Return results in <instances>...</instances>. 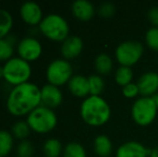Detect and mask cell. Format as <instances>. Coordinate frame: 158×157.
Masks as SVG:
<instances>
[{"mask_svg": "<svg viewBox=\"0 0 158 157\" xmlns=\"http://www.w3.org/2000/svg\"><path fill=\"white\" fill-rule=\"evenodd\" d=\"M133 78V72L130 67H124V66H119L115 71V82L118 84L119 86L124 87V86L128 85L129 83L132 82Z\"/></svg>", "mask_w": 158, "mask_h": 157, "instance_id": "obj_23", "label": "cell"}, {"mask_svg": "<svg viewBox=\"0 0 158 157\" xmlns=\"http://www.w3.org/2000/svg\"><path fill=\"white\" fill-rule=\"evenodd\" d=\"M73 16L81 22H88L95 16L96 9L92 2L87 0H75L71 6Z\"/></svg>", "mask_w": 158, "mask_h": 157, "instance_id": "obj_15", "label": "cell"}, {"mask_svg": "<svg viewBox=\"0 0 158 157\" xmlns=\"http://www.w3.org/2000/svg\"><path fill=\"white\" fill-rule=\"evenodd\" d=\"M80 115L84 123L93 127H99L109 122L111 108L101 96H88L80 107Z\"/></svg>", "mask_w": 158, "mask_h": 157, "instance_id": "obj_2", "label": "cell"}, {"mask_svg": "<svg viewBox=\"0 0 158 157\" xmlns=\"http://www.w3.org/2000/svg\"><path fill=\"white\" fill-rule=\"evenodd\" d=\"M148 19L153 27H158V6H152L148 12Z\"/></svg>", "mask_w": 158, "mask_h": 157, "instance_id": "obj_31", "label": "cell"}, {"mask_svg": "<svg viewBox=\"0 0 158 157\" xmlns=\"http://www.w3.org/2000/svg\"><path fill=\"white\" fill-rule=\"evenodd\" d=\"M151 150L138 141H127L116 150V157H148Z\"/></svg>", "mask_w": 158, "mask_h": 157, "instance_id": "obj_13", "label": "cell"}, {"mask_svg": "<svg viewBox=\"0 0 158 157\" xmlns=\"http://www.w3.org/2000/svg\"><path fill=\"white\" fill-rule=\"evenodd\" d=\"M14 54V41L10 38H6L0 40V63H6L13 58Z\"/></svg>", "mask_w": 158, "mask_h": 157, "instance_id": "obj_22", "label": "cell"}, {"mask_svg": "<svg viewBox=\"0 0 158 157\" xmlns=\"http://www.w3.org/2000/svg\"><path fill=\"white\" fill-rule=\"evenodd\" d=\"M150 157H158V147H155L154 149L151 150Z\"/></svg>", "mask_w": 158, "mask_h": 157, "instance_id": "obj_32", "label": "cell"}, {"mask_svg": "<svg viewBox=\"0 0 158 157\" xmlns=\"http://www.w3.org/2000/svg\"><path fill=\"white\" fill-rule=\"evenodd\" d=\"M13 27V17L9 11L0 8V40L6 38Z\"/></svg>", "mask_w": 158, "mask_h": 157, "instance_id": "obj_20", "label": "cell"}, {"mask_svg": "<svg viewBox=\"0 0 158 157\" xmlns=\"http://www.w3.org/2000/svg\"><path fill=\"white\" fill-rule=\"evenodd\" d=\"M31 74L32 69L30 63L21 57H13L3 65V80L13 87L27 83Z\"/></svg>", "mask_w": 158, "mask_h": 157, "instance_id": "obj_5", "label": "cell"}, {"mask_svg": "<svg viewBox=\"0 0 158 157\" xmlns=\"http://www.w3.org/2000/svg\"><path fill=\"white\" fill-rule=\"evenodd\" d=\"M94 66L99 76H106L113 70V59L110 55L101 53L95 58Z\"/></svg>", "mask_w": 158, "mask_h": 157, "instance_id": "obj_18", "label": "cell"}, {"mask_svg": "<svg viewBox=\"0 0 158 157\" xmlns=\"http://www.w3.org/2000/svg\"><path fill=\"white\" fill-rule=\"evenodd\" d=\"M41 105V88L35 83L14 86L6 97V110L13 116H27Z\"/></svg>", "mask_w": 158, "mask_h": 157, "instance_id": "obj_1", "label": "cell"}, {"mask_svg": "<svg viewBox=\"0 0 158 157\" xmlns=\"http://www.w3.org/2000/svg\"><path fill=\"white\" fill-rule=\"evenodd\" d=\"M30 129L29 125L27 124L26 121H19L12 126V130H11V134L14 137V139L17 140H27L28 136L30 134Z\"/></svg>", "mask_w": 158, "mask_h": 157, "instance_id": "obj_24", "label": "cell"}, {"mask_svg": "<svg viewBox=\"0 0 158 157\" xmlns=\"http://www.w3.org/2000/svg\"><path fill=\"white\" fill-rule=\"evenodd\" d=\"M14 147V137L8 130H0V157H6Z\"/></svg>", "mask_w": 158, "mask_h": 157, "instance_id": "obj_21", "label": "cell"}, {"mask_svg": "<svg viewBox=\"0 0 158 157\" xmlns=\"http://www.w3.org/2000/svg\"><path fill=\"white\" fill-rule=\"evenodd\" d=\"M17 157H32L35 153V147L29 140H23L16 147Z\"/></svg>", "mask_w": 158, "mask_h": 157, "instance_id": "obj_27", "label": "cell"}, {"mask_svg": "<svg viewBox=\"0 0 158 157\" xmlns=\"http://www.w3.org/2000/svg\"><path fill=\"white\" fill-rule=\"evenodd\" d=\"M0 79H3V66H0Z\"/></svg>", "mask_w": 158, "mask_h": 157, "instance_id": "obj_33", "label": "cell"}, {"mask_svg": "<svg viewBox=\"0 0 158 157\" xmlns=\"http://www.w3.org/2000/svg\"><path fill=\"white\" fill-rule=\"evenodd\" d=\"M94 152L99 157H110L113 152V143L106 134H98L94 140Z\"/></svg>", "mask_w": 158, "mask_h": 157, "instance_id": "obj_17", "label": "cell"}, {"mask_svg": "<svg viewBox=\"0 0 158 157\" xmlns=\"http://www.w3.org/2000/svg\"><path fill=\"white\" fill-rule=\"evenodd\" d=\"M115 11H116V8H115V6L113 3L103 2L98 8V14L101 17H103V19H110L115 14Z\"/></svg>", "mask_w": 158, "mask_h": 157, "instance_id": "obj_29", "label": "cell"}, {"mask_svg": "<svg viewBox=\"0 0 158 157\" xmlns=\"http://www.w3.org/2000/svg\"><path fill=\"white\" fill-rule=\"evenodd\" d=\"M153 99H154L155 103H156V105H157V108H158V93H157L156 95H155L154 97H153Z\"/></svg>", "mask_w": 158, "mask_h": 157, "instance_id": "obj_34", "label": "cell"}, {"mask_svg": "<svg viewBox=\"0 0 158 157\" xmlns=\"http://www.w3.org/2000/svg\"><path fill=\"white\" fill-rule=\"evenodd\" d=\"M63 157H87L86 150L79 142H69L64 147Z\"/></svg>", "mask_w": 158, "mask_h": 157, "instance_id": "obj_26", "label": "cell"}, {"mask_svg": "<svg viewBox=\"0 0 158 157\" xmlns=\"http://www.w3.org/2000/svg\"><path fill=\"white\" fill-rule=\"evenodd\" d=\"M144 53V46L135 40H127L117 45L115 50V58L117 63L124 67H132L141 59Z\"/></svg>", "mask_w": 158, "mask_h": 157, "instance_id": "obj_7", "label": "cell"}, {"mask_svg": "<svg viewBox=\"0 0 158 157\" xmlns=\"http://www.w3.org/2000/svg\"><path fill=\"white\" fill-rule=\"evenodd\" d=\"M26 122L29 125L30 129L37 134H48L58 123V118L53 109L44 105H39L26 118Z\"/></svg>", "mask_w": 158, "mask_h": 157, "instance_id": "obj_4", "label": "cell"}, {"mask_svg": "<svg viewBox=\"0 0 158 157\" xmlns=\"http://www.w3.org/2000/svg\"><path fill=\"white\" fill-rule=\"evenodd\" d=\"M63 92L59 87L52 84H45L41 87V105L54 110L63 102Z\"/></svg>", "mask_w": 158, "mask_h": 157, "instance_id": "obj_11", "label": "cell"}, {"mask_svg": "<svg viewBox=\"0 0 158 157\" xmlns=\"http://www.w3.org/2000/svg\"><path fill=\"white\" fill-rule=\"evenodd\" d=\"M73 76L74 74L72 65L70 61L64 58H57L51 61L45 71V76L48 84H52L57 87L68 84Z\"/></svg>", "mask_w": 158, "mask_h": 157, "instance_id": "obj_8", "label": "cell"}, {"mask_svg": "<svg viewBox=\"0 0 158 157\" xmlns=\"http://www.w3.org/2000/svg\"><path fill=\"white\" fill-rule=\"evenodd\" d=\"M64 147L58 139L50 138L43 144V153L45 157H59L63 155Z\"/></svg>", "mask_w": 158, "mask_h": 157, "instance_id": "obj_19", "label": "cell"}, {"mask_svg": "<svg viewBox=\"0 0 158 157\" xmlns=\"http://www.w3.org/2000/svg\"><path fill=\"white\" fill-rule=\"evenodd\" d=\"M39 30L45 38L61 43L70 36V27L67 19L56 13L45 15L40 23Z\"/></svg>", "mask_w": 158, "mask_h": 157, "instance_id": "obj_3", "label": "cell"}, {"mask_svg": "<svg viewBox=\"0 0 158 157\" xmlns=\"http://www.w3.org/2000/svg\"><path fill=\"white\" fill-rule=\"evenodd\" d=\"M90 96H100L106 88V82L99 74H92L88 76Z\"/></svg>", "mask_w": 158, "mask_h": 157, "instance_id": "obj_25", "label": "cell"}, {"mask_svg": "<svg viewBox=\"0 0 158 157\" xmlns=\"http://www.w3.org/2000/svg\"><path fill=\"white\" fill-rule=\"evenodd\" d=\"M158 108L153 97L140 96L131 107V118L139 126H148L155 121Z\"/></svg>", "mask_w": 158, "mask_h": 157, "instance_id": "obj_6", "label": "cell"}, {"mask_svg": "<svg viewBox=\"0 0 158 157\" xmlns=\"http://www.w3.org/2000/svg\"><path fill=\"white\" fill-rule=\"evenodd\" d=\"M141 97H154L158 93V73L148 71L143 73L137 82Z\"/></svg>", "mask_w": 158, "mask_h": 157, "instance_id": "obj_12", "label": "cell"}, {"mask_svg": "<svg viewBox=\"0 0 158 157\" xmlns=\"http://www.w3.org/2000/svg\"><path fill=\"white\" fill-rule=\"evenodd\" d=\"M122 93H123L124 97H126V98H128V99L137 98V97L140 95L138 84L133 83V82H131V83H129L128 85L122 87Z\"/></svg>", "mask_w": 158, "mask_h": 157, "instance_id": "obj_30", "label": "cell"}, {"mask_svg": "<svg viewBox=\"0 0 158 157\" xmlns=\"http://www.w3.org/2000/svg\"><path fill=\"white\" fill-rule=\"evenodd\" d=\"M16 51L19 57L28 63H32L41 57L42 44L35 37H26L19 41Z\"/></svg>", "mask_w": 158, "mask_h": 157, "instance_id": "obj_9", "label": "cell"}, {"mask_svg": "<svg viewBox=\"0 0 158 157\" xmlns=\"http://www.w3.org/2000/svg\"><path fill=\"white\" fill-rule=\"evenodd\" d=\"M84 43L83 40L77 36H69L64 41L61 43L60 52L64 59L70 60L74 59L77 56H80L83 51Z\"/></svg>", "mask_w": 158, "mask_h": 157, "instance_id": "obj_14", "label": "cell"}, {"mask_svg": "<svg viewBox=\"0 0 158 157\" xmlns=\"http://www.w3.org/2000/svg\"><path fill=\"white\" fill-rule=\"evenodd\" d=\"M21 19L29 26H39L43 19V12L41 6L33 1L24 2L19 9Z\"/></svg>", "mask_w": 158, "mask_h": 157, "instance_id": "obj_10", "label": "cell"}, {"mask_svg": "<svg viewBox=\"0 0 158 157\" xmlns=\"http://www.w3.org/2000/svg\"><path fill=\"white\" fill-rule=\"evenodd\" d=\"M145 43L151 50L158 52V27H151L145 32Z\"/></svg>", "mask_w": 158, "mask_h": 157, "instance_id": "obj_28", "label": "cell"}, {"mask_svg": "<svg viewBox=\"0 0 158 157\" xmlns=\"http://www.w3.org/2000/svg\"><path fill=\"white\" fill-rule=\"evenodd\" d=\"M68 89L74 97L77 98H87L89 94V84L88 78L82 74H74L68 83Z\"/></svg>", "mask_w": 158, "mask_h": 157, "instance_id": "obj_16", "label": "cell"}]
</instances>
